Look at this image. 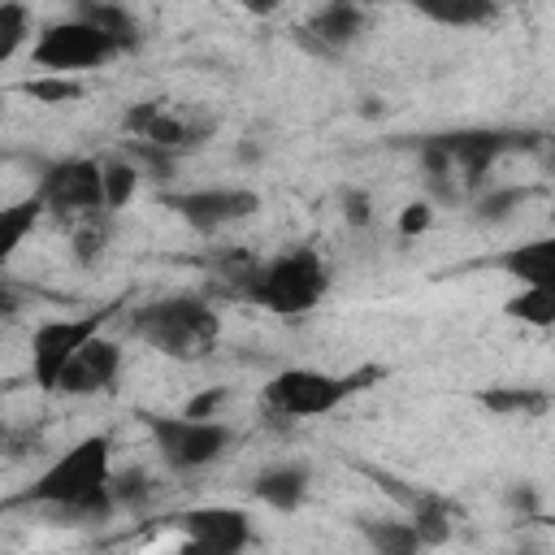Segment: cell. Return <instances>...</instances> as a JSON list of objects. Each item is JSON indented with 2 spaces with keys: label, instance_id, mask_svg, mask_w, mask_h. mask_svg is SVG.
<instances>
[{
  "label": "cell",
  "instance_id": "4fadbf2b",
  "mask_svg": "<svg viewBox=\"0 0 555 555\" xmlns=\"http://www.w3.org/2000/svg\"><path fill=\"white\" fill-rule=\"evenodd\" d=\"M494 269H503L520 286H555V243L551 238H529L494 256Z\"/></svg>",
  "mask_w": 555,
  "mask_h": 555
},
{
  "label": "cell",
  "instance_id": "d4e9b609",
  "mask_svg": "<svg viewBox=\"0 0 555 555\" xmlns=\"http://www.w3.org/2000/svg\"><path fill=\"white\" fill-rule=\"evenodd\" d=\"M481 403L499 416H529V412H542L546 408V395L542 390H520V386H507V390H486Z\"/></svg>",
  "mask_w": 555,
  "mask_h": 555
},
{
  "label": "cell",
  "instance_id": "52a82bcc",
  "mask_svg": "<svg viewBox=\"0 0 555 555\" xmlns=\"http://www.w3.org/2000/svg\"><path fill=\"white\" fill-rule=\"evenodd\" d=\"M117 308H121V299H113V304H104V308H91V312H82V317L43 321V325L30 334V373H35V386H39V390H56V377H61V369L69 364V356H74L87 338H95V334L113 321Z\"/></svg>",
  "mask_w": 555,
  "mask_h": 555
},
{
  "label": "cell",
  "instance_id": "d6a6232c",
  "mask_svg": "<svg viewBox=\"0 0 555 555\" xmlns=\"http://www.w3.org/2000/svg\"><path fill=\"white\" fill-rule=\"evenodd\" d=\"M243 4H247V9H251V13H269V9H273V4H278V0H243Z\"/></svg>",
  "mask_w": 555,
  "mask_h": 555
},
{
  "label": "cell",
  "instance_id": "9c48e42d",
  "mask_svg": "<svg viewBox=\"0 0 555 555\" xmlns=\"http://www.w3.org/2000/svg\"><path fill=\"white\" fill-rule=\"evenodd\" d=\"M160 204L173 217H182L191 230L217 234L234 221H247L260 208V195L251 186H199V191H169L160 195Z\"/></svg>",
  "mask_w": 555,
  "mask_h": 555
},
{
  "label": "cell",
  "instance_id": "5bb4252c",
  "mask_svg": "<svg viewBox=\"0 0 555 555\" xmlns=\"http://www.w3.org/2000/svg\"><path fill=\"white\" fill-rule=\"evenodd\" d=\"M360 30H364V13L356 0H330L304 26V35H312V48H321V52H338V48L356 43Z\"/></svg>",
  "mask_w": 555,
  "mask_h": 555
},
{
  "label": "cell",
  "instance_id": "277c9868",
  "mask_svg": "<svg viewBox=\"0 0 555 555\" xmlns=\"http://www.w3.org/2000/svg\"><path fill=\"white\" fill-rule=\"evenodd\" d=\"M507 147L499 130H455V134H434L421 143V165L429 186L442 199H455L464 186H477L481 173L494 165V156Z\"/></svg>",
  "mask_w": 555,
  "mask_h": 555
},
{
  "label": "cell",
  "instance_id": "83f0119b",
  "mask_svg": "<svg viewBox=\"0 0 555 555\" xmlns=\"http://www.w3.org/2000/svg\"><path fill=\"white\" fill-rule=\"evenodd\" d=\"M108 490H113L117 507H121V503H143V499L152 494V481H147V473L130 468V473H121V477H108Z\"/></svg>",
  "mask_w": 555,
  "mask_h": 555
},
{
  "label": "cell",
  "instance_id": "ac0fdd59",
  "mask_svg": "<svg viewBox=\"0 0 555 555\" xmlns=\"http://www.w3.org/2000/svg\"><path fill=\"white\" fill-rule=\"evenodd\" d=\"M139 169H134V160L126 156V152H117V156H104L100 160V191H104V212H121L126 204H130V195L139 191Z\"/></svg>",
  "mask_w": 555,
  "mask_h": 555
},
{
  "label": "cell",
  "instance_id": "d6986e66",
  "mask_svg": "<svg viewBox=\"0 0 555 555\" xmlns=\"http://www.w3.org/2000/svg\"><path fill=\"white\" fill-rule=\"evenodd\" d=\"M408 4L438 26H481L486 17H494V0H408Z\"/></svg>",
  "mask_w": 555,
  "mask_h": 555
},
{
  "label": "cell",
  "instance_id": "9a60e30c",
  "mask_svg": "<svg viewBox=\"0 0 555 555\" xmlns=\"http://www.w3.org/2000/svg\"><path fill=\"white\" fill-rule=\"evenodd\" d=\"M251 494L273 512H295L308 499V468L304 464H273L251 481Z\"/></svg>",
  "mask_w": 555,
  "mask_h": 555
},
{
  "label": "cell",
  "instance_id": "603a6c76",
  "mask_svg": "<svg viewBox=\"0 0 555 555\" xmlns=\"http://www.w3.org/2000/svg\"><path fill=\"white\" fill-rule=\"evenodd\" d=\"M360 529L382 555H412L421 546L412 520H360Z\"/></svg>",
  "mask_w": 555,
  "mask_h": 555
},
{
  "label": "cell",
  "instance_id": "8992f818",
  "mask_svg": "<svg viewBox=\"0 0 555 555\" xmlns=\"http://www.w3.org/2000/svg\"><path fill=\"white\" fill-rule=\"evenodd\" d=\"M143 425L160 451V460L173 468V473H195V468H208L217 464L230 442H234V429L225 421H212V416H160V412H143Z\"/></svg>",
  "mask_w": 555,
  "mask_h": 555
},
{
  "label": "cell",
  "instance_id": "f546056e",
  "mask_svg": "<svg viewBox=\"0 0 555 555\" xmlns=\"http://www.w3.org/2000/svg\"><path fill=\"white\" fill-rule=\"evenodd\" d=\"M221 399H225V390L217 386V390H204V395H195V399H191V403H186L182 412H186V416H212Z\"/></svg>",
  "mask_w": 555,
  "mask_h": 555
},
{
  "label": "cell",
  "instance_id": "8fae6325",
  "mask_svg": "<svg viewBox=\"0 0 555 555\" xmlns=\"http://www.w3.org/2000/svg\"><path fill=\"white\" fill-rule=\"evenodd\" d=\"M178 529L186 533L191 546L199 551H217V555H230V551H243L251 542V520L247 512L238 507H191L178 516Z\"/></svg>",
  "mask_w": 555,
  "mask_h": 555
},
{
  "label": "cell",
  "instance_id": "4316f807",
  "mask_svg": "<svg viewBox=\"0 0 555 555\" xmlns=\"http://www.w3.org/2000/svg\"><path fill=\"white\" fill-rule=\"evenodd\" d=\"M26 95H35V100H74V95H82V87L69 78V74H43V78H35V82H26L22 87Z\"/></svg>",
  "mask_w": 555,
  "mask_h": 555
},
{
  "label": "cell",
  "instance_id": "7402d4cb",
  "mask_svg": "<svg viewBox=\"0 0 555 555\" xmlns=\"http://www.w3.org/2000/svg\"><path fill=\"white\" fill-rule=\"evenodd\" d=\"M113 512H117V499H113L108 486H100V490H91V494H82V499H69V503H61V507H52L56 525H100V520H108Z\"/></svg>",
  "mask_w": 555,
  "mask_h": 555
},
{
  "label": "cell",
  "instance_id": "e0dca14e",
  "mask_svg": "<svg viewBox=\"0 0 555 555\" xmlns=\"http://www.w3.org/2000/svg\"><path fill=\"white\" fill-rule=\"evenodd\" d=\"M39 217H43V199L39 195H22L13 204H0V269L13 260V251L39 225Z\"/></svg>",
  "mask_w": 555,
  "mask_h": 555
},
{
  "label": "cell",
  "instance_id": "7c38bea8",
  "mask_svg": "<svg viewBox=\"0 0 555 555\" xmlns=\"http://www.w3.org/2000/svg\"><path fill=\"white\" fill-rule=\"evenodd\" d=\"M117 373H121V343L95 334V338H87V343L69 356V364H65L61 377H56V390H61V395H95V390L113 386Z\"/></svg>",
  "mask_w": 555,
  "mask_h": 555
},
{
  "label": "cell",
  "instance_id": "7a4b0ae2",
  "mask_svg": "<svg viewBox=\"0 0 555 555\" xmlns=\"http://www.w3.org/2000/svg\"><path fill=\"white\" fill-rule=\"evenodd\" d=\"M325 291H330V269H325L321 251L291 247L264 264H251L238 299L260 304L278 317H304L325 299Z\"/></svg>",
  "mask_w": 555,
  "mask_h": 555
},
{
  "label": "cell",
  "instance_id": "ffe728a7",
  "mask_svg": "<svg viewBox=\"0 0 555 555\" xmlns=\"http://www.w3.org/2000/svg\"><path fill=\"white\" fill-rule=\"evenodd\" d=\"M503 312L525 321V325L551 330L555 325V286H520V295H512L503 304Z\"/></svg>",
  "mask_w": 555,
  "mask_h": 555
},
{
  "label": "cell",
  "instance_id": "3957f363",
  "mask_svg": "<svg viewBox=\"0 0 555 555\" xmlns=\"http://www.w3.org/2000/svg\"><path fill=\"white\" fill-rule=\"evenodd\" d=\"M382 377V369H356V373H321V369H282L273 382H264V408L273 416H291V421H308V416H325L338 403H347L351 395H360L364 386H373Z\"/></svg>",
  "mask_w": 555,
  "mask_h": 555
},
{
  "label": "cell",
  "instance_id": "f1b7e54d",
  "mask_svg": "<svg viewBox=\"0 0 555 555\" xmlns=\"http://www.w3.org/2000/svg\"><path fill=\"white\" fill-rule=\"evenodd\" d=\"M343 217H347L351 225H369V217H373V212H369V195H364V191H347V195H343Z\"/></svg>",
  "mask_w": 555,
  "mask_h": 555
},
{
  "label": "cell",
  "instance_id": "44dd1931",
  "mask_svg": "<svg viewBox=\"0 0 555 555\" xmlns=\"http://www.w3.org/2000/svg\"><path fill=\"white\" fill-rule=\"evenodd\" d=\"M108 217L113 212H104V208H95V212H82V217H74L78 225H74V260L78 264H95L100 256H104V247H108Z\"/></svg>",
  "mask_w": 555,
  "mask_h": 555
},
{
  "label": "cell",
  "instance_id": "cb8c5ba5",
  "mask_svg": "<svg viewBox=\"0 0 555 555\" xmlns=\"http://www.w3.org/2000/svg\"><path fill=\"white\" fill-rule=\"evenodd\" d=\"M26 39H30V13H26V4L22 0H0V65L13 61Z\"/></svg>",
  "mask_w": 555,
  "mask_h": 555
},
{
  "label": "cell",
  "instance_id": "1f68e13d",
  "mask_svg": "<svg viewBox=\"0 0 555 555\" xmlns=\"http://www.w3.org/2000/svg\"><path fill=\"white\" fill-rule=\"evenodd\" d=\"M13 308H17V295H13V291H9L4 282H0V321H4V317H9Z\"/></svg>",
  "mask_w": 555,
  "mask_h": 555
},
{
  "label": "cell",
  "instance_id": "2e32d148",
  "mask_svg": "<svg viewBox=\"0 0 555 555\" xmlns=\"http://www.w3.org/2000/svg\"><path fill=\"white\" fill-rule=\"evenodd\" d=\"M78 17L91 22L100 35H108L117 52L139 48V22L121 0H78Z\"/></svg>",
  "mask_w": 555,
  "mask_h": 555
},
{
  "label": "cell",
  "instance_id": "30bf717a",
  "mask_svg": "<svg viewBox=\"0 0 555 555\" xmlns=\"http://www.w3.org/2000/svg\"><path fill=\"white\" fill-rule=\"evenodd\" d=\"M35 195L43 199V212H61V217H82L104 208V191H100V160L95 156H69V160H52L35 186Z\"/></svg>",
  "mask_w": 555,
  "mask_h": 555
},
{
  "label": "cell",
  "instance_id": "6da1fadb",
  "mask_svg": "<svg viewBox=\"0 0 555 555\" xmlns=\"http://www.w3.org/2000/svg\"><path fill=\"white\" fill-rule=\"evenodd\" d=\"M130 334L169 360H204L221 338V317L199 295H165L130 312Z\"/></svg>",
  "mask_w": 555,
  "mask_h": 555
},
{
  "label": "cell",
  "instance_id": "ba28073f",
  "mask_svg": "<svg viewBox=\"0 0 555 555\" xmlns=\"http://www.w3.org/2000/svg\"><path fill=\"white\" fill-rule=\"evenodd\" d=\"M113 56H117L113 39L100 35L91 22H82L78 13L48 22L35 39V65L43 74H82V69H100Z\"/></svg>",
  "mask_w": 555,
  "mask_h": 555
},
{
  "label": "cell",
  "instance_id": "4dcf8cb0",
  "mask_svg": "<svg viewBox=\"0 0 555 555\" xmlns=\"http://www.w3.org/2000/svg\"><path fill=\"white\" fill-rule=\"evenodd\" d=\"M425 225H429V204H408L399 230H403V234H416V230H425Z\"/></svg>",
  "mask_w": 555,
  "mask_h": 555
},
{
  "label": "cell",
  "instance_id": "5b68a950",
  "mask_svg": "<svg viewBox=\"0 0 555 555\" xmlns=\"http://www.w3.org/2000/svg\"><path fill=\"white\" fill-rule=\"evenodd\" d=\"M113 477V438L108 434H91L82 442H74L69 451H61L39 477L35 486L22 494V503H39V507H61L69 499H82L100 486H108Z\"/></svg>",
  "mask_w": 555,
  "mask_h": 555
},
{
  "label": "cell",
  "instance_id": "484cf974",
  "mask_svg": "<svg viewBox=\"0 0 555 555\" xmlns=\"http://www.w3.org/2000/svg\"><path fill=\"white\" fill-rule=\"evenodd\" d=\"M525 199H529V191H525V186L486 191V195L477 199V221H503V217H512V212H516Z\"/></svg>",
  "mask_w": 555,
  "mask_h": 555
}]
</instances>
